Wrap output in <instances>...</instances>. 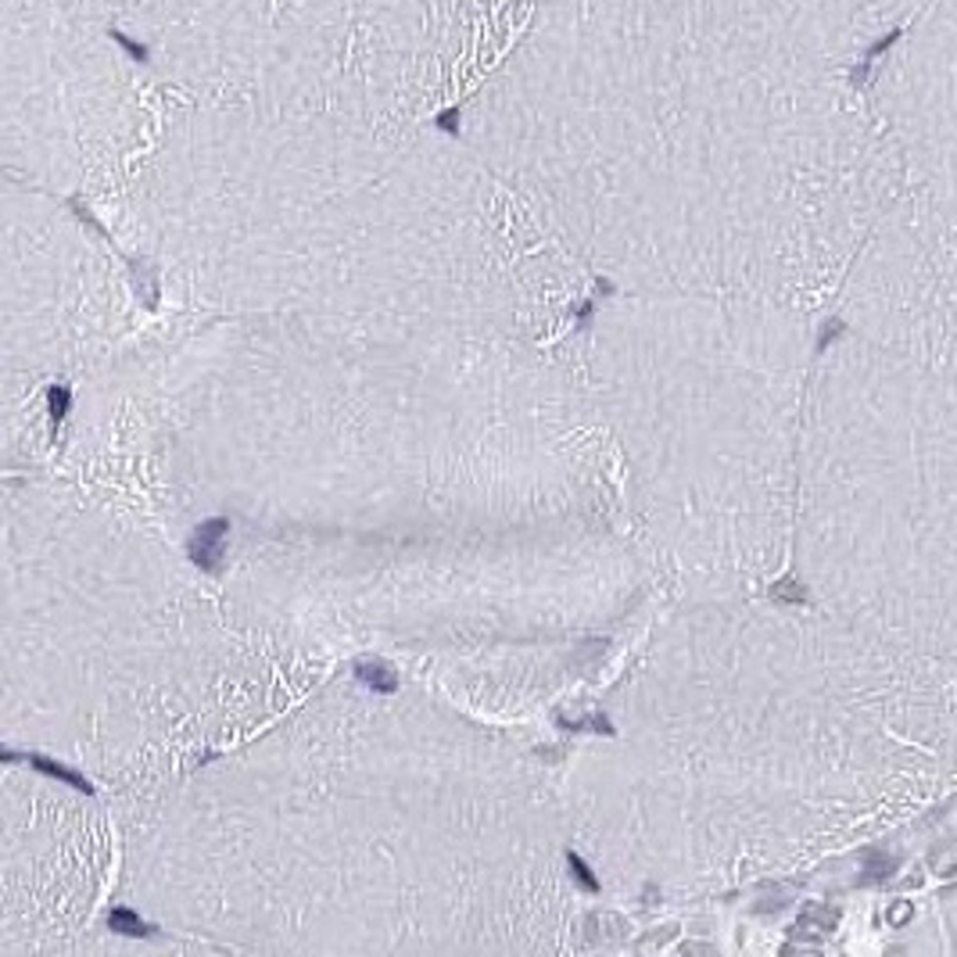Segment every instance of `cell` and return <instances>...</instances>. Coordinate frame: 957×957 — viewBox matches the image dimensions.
<instances>
[{"instance_id":"cell-4","label":"cell","mask_w":957,"mask_h":957,"mask_svg":"<svg viewBox=\"0 0 957 957\" xmlns=\"http://www.w3.org/2000/svg\"><path fill=\"white\" fill-rule=\"evenodd\" d=\"M111 928H116V933H126V936H151L154 928L148 925V922H140L133 911H126V907H119V911H111Z\"/></svg>"},{"instance_id":"cell-5","label":"cell","mask_w":957,"mask_h":957,"mask_svg":"<svg viewBox=\"0 0 957 957\" xmlns=\"http://www.w3.org/2000/svg\"><path fill=\"white\" fill-rule=\"evenodd\" d=\"M567 864H570V871H574V875H578V882L584 885V890H589V893H599V879L592 875V868L584 864L578 853H567Z\"/></svg>"},{"instance_id":"cell-1","label":"cell","mask_w":957,"mask_h":957,"mask_svg":"<svg viewBox=\"0 0 957 957\" xmlns=\"http://www.w3.org/2000/svg\"><path fill=\"white\" fill-rule=\"evenodd\" d=\"M226 535H230V520H223V517L205 520V524L191 535V546H187L191 560L202 567V570H216V567H219V556H223Z\"/></svg>"},{"instance_id":"cell-6","label":"cell","mask_w":957,"mask_h":957,"mask_svg":"<svg viewBox=\"0 0 957 957\" xmlns=\"http://www.w3.org/2000/svg\"><path fill=\"white\" fill-rule=\"evenodd\" d=\"M47 398H51V417H54V420H62V417H65V409H68V388H62V384H58V388H51V391H47Z\"/></svg>"},{"instance_id":"cell-3","label":"cell","mask_w":957,"mask_h":957,"mask_svg":"<svg viewBox=\"0 0 957 957\" xmlns=\"http://www.w3.org/2000/svg\"><path fill=\"white\" fill-rule=\"evenodd\" d=\"M30 761H33L36 771H44L47 778H58V782H68V785H73V789H79V793H90V782L83 778V775H76L73 767L54 764V761H47V756H30Z\"/></svg>"},{"instance_id":"cell-2","label":"cell","mask_w":957,"mask_h":957,"mask_svg":"<svg viewBox=\"0 0 957 957\" xmlns=\"http://www.w3.org/2000/svg\"><path fill=\"white\" fill-rule=\"evenodd\" d=\"M355 675H359L369 689L374 692H384V696H391L395 689H398V678H395V670L388 667V664H377V660H363L359 667H355Z\"/></svg>"}]
</instances>
